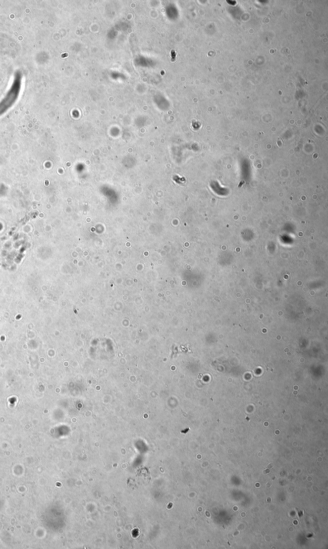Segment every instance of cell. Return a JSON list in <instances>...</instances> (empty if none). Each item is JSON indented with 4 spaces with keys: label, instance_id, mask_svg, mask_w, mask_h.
<instances>
[{
    "label": "cell",
    "instance_id": "obj_1",
    "mask_svg": "<svg viewBox=\"0 0 328 549\" xmlns=\"http://www.w3.org/2000/svg\"><path fill=\"white\" fill-rule=\"evenodd\" d=\"M21 82V72L17 71L15 73L14 81L9 91L7 92L3 99L0 102V116L5 113L16 103L20 94Z\"/></svg>",
    "mask_w": 328,
    "mask_h": 549
}]
</instances>
